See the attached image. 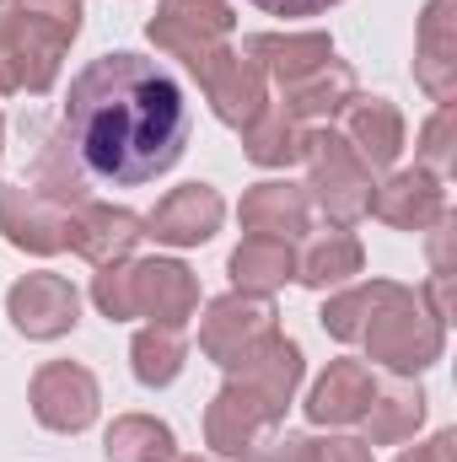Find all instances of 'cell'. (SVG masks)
I'll return each mask as SVG.
<instances>
[{"label":"cell","instance_id":"9","mask_svg":"<svg viewBox=\"0 0 457 462\" xmlns=\"http://www.w3.org/2000/svg\"><path fill=\"white\" fill-rule=\"evenodd\" d=\"M33 414L49 425V430H87L98 420V376L87 365H70V360H49L38 376H33Z\"/></svg>","mask_w":457,"mask_h":462},{"label":"cell","instance_id":"28","mask_svg":"<svg viewBox=\"0 0 457 462\" xmlns=\"http://www.w3.org/2000/svg\"><path fill=\"white\" fill-rule=\"evenodd\" d=\"M129 355H135V376L145 382V387H167L178 371H183V328H140L135 334V345H129Z\"/></svg>","mask_w":457,"mask_h":462},{"label":"cell","instance_id":"36","mask_svg":"<svg viewBox=\"0 0 457 462\" xmlns=\"http://www.w3.org/2000/svg\"><path fill=\"white\" fill-rule=\"evenodd\" d=\"M398 462H452V436H436L431 447H415V452H404Z\"/></svg>","mask_w":457,"mask_h":462},{"label":"cell","instance_id":"4","mask_svg":"<svg viewBox=\"0 0 457 462\" xmlns=\"http://www.w3.org/2000/svg\"><path fill=\"white\" fill-rule=\"evenodd\" d=\"M22 32V92H49L60 54L81 32V0H11Z\"/></svg>","mask_w":457,"mask_h":462},{"label":"cell","instance_id":"31","mask_svg":"<svg viewBox=\"0 0 457 462\" xmlns=\"http://www.w3.org/2000/svg\"><path fill=\"white\" fill-rule=\"evenodd\" d=\"M92 301L103 307V318H135V307H129V263H108L103 274H98V285H92Z\"/></svg>","mask_w":457,"mask_h":462},{"label":"cell","instance_id":"3","mask_svg":"<svg viewBox=\"0 0 457 462\" xmlns=\"http://www.w3.org/2000/svg\"><path fill=\"white\" fill-rule=\"evenodd\" d=\"M307 167H312V189H318V205H323V216L329 221H360L366 216V205H371V167L355 156V145L334 134V129H307V156H302Z\"/></svg>","mask_w":457,"mask_h":462},{"label":"cell","instance_id":"37","mask_svg":"<svg viewBox=\"0 0 457 462\" xmlns=\"http://www.w3.org/2000/svg\"><path fill=\"white\" fill-rule=\"evenodd\" d=\"M0 140H5V118H0Z\"/></svg>","mask_w":457,"mask_h":462},{"label":"cell","instance_id":"26","mask_svg":"<svg viewBox=\"0 0 457 462\" xmlns=\"http://www.w3.org/2000/svg\"><path fill=\"white\" fill-rule=\"evenodd\" d=\"M350 274H360V242H355L350 231L318 236V242L296 258V280H302L307 291H329V285H340Z\"/></svg>","mask_w":457,"mask_h":462},{"label":"cell","instance_id":"18","mask_svg":"<svg viewBox=\"0 0 457 462\" xmlns=\"http://www.w3.org/2000/svg\"><path fill=\"white\" fill-rule=\"evenodd\" d=\"M242 226L253 231V236H275V242H291V236H302L307 221H312V199L296 189V183H280V178H269V183H253L247 194H242Z\"/></svg>","mask_w":457,"mask_h":462},{"label":"cell","instance_id":"25","mask_svg":"<svg viewBox=\"0 0 457 462\" xmlns=\"http://www.w3.org/2000/svg\"><path fill=\"white\" fill-rule=\"evenodd\" d=\"M108 462H173L178 457V441L162 420L151 414H124L108 425Z\"/></svg>","mask_w":457,"mask_h":462},{"label":"cell","instance_id":"38","mask_svg":"<svg viewBox=\"0 0 457 462\" xmlns=\"http://www.w3.org/2000/svg\"><path fill=\"white\" fill-rule=\"evenodd\" d=\"M189 462H200V457H189Z\"/></svg>","mask_w":457,"mask_h":462},{"label":"cell","instance_id":"29","mask_svg":"<svg viewBox=\"0 0 457 462\" xmlns=\"http://www.w3.org/2000/svg\"><path fill=\"white\" fill-rule=\"evenodd\" d=\"M377 296H382V280H371V285H355V291L334 296V301L323 307V328H329L334 339H360V328H366V318H371Z\"/></svg>","mask_w":457,"mask_h":462},{"label":"cell","instance_id":"32","mask_svg":"<svg viewBox=\"0 0 457 462\" xmlns=\"http://www.w3.org/2000/svg\"><path fill=\"white\" fill-rule=\"evenodd\" d=\"M420 156H425L436 172H447V167H452V103H442L436 118L420 129Z\"/></svg>","mask_w":457,"mask_h":462},{"label":"cell","instance_id":"33","mask_svg":"<svg viewBox=\"0 0 457 462\" xmlns=\"http://www.w3.org/2000/svg\"><path fill=\"white\" fill-rule=\"evenodd\" d=\"M247 462H318V441H307V436H280V441H269V447H253Z\"/></svg>","mask_w":457,"mask_h":462},{"label":"cell","instance_id":"17","mask_svg":"<svg viewBox=\"0 0 457 462\" xmlns=\"http://www.w3.org/2000/svg\"><path fill=\"white\" fill-rule=\"evenodd\" d=\"M242 54L264 76H275L280 87H296V81H307L312 70H323L334 60V43L323 32H285V38L280 32H258V38L242 43Z\"/></svg>","mask_w":457,"mask_h":462},{"label":"cell","instance_id":"35","mask_svg":"<svg viewBox=\"0 0 457 462\" xmlns=\"http://www.w3.org/2000/svg\"><path fill=\"white\" fill-rule=\"evenodd\" d=\"M318 462H371L366 441H318Z\"/></svg>","mask_w":457,"mask_h":462},{"label":"cell","instance_id":"1","mask_svg":"<svg viewBox=\"0 0 457 462\" xmlns=\"http://www.w3.org/2000/svg\"><path fill=\"white\" fill-rule=\"evenodd\" d=\"M60 140L87 183L140 189L162 178L189 145L183 87L156 60L103 54L70 81Z\"/></svg>","mask_w":457,"mask_h":462},{"label":"cell","instance_id":"27","mask_svg":"<svg viewBox=\"0 0 457 462\" xmlns=\"http://www.w3.org/2000/svg\"><path fill=\"white\" fill-rule=\"evenodd\" d=\"M360 420H366L371 441L393 447V441L415 436V425L425 420V393L420 387H377V398H371V409Z\"/></svg>","mask_w":457,"mask_h":462},{"label":"cell","instance_id":"10","mask_svg":"<svg viewBox=\"0 0 457 462\" xmlns=\"http://www.w3.org/2000/svg\"><path fill=\"white\" fill-rule=\"evenodd\" d=\"M5 312H11V323H16L27 339H60V334L76 328L81 296H76V285H70L65 274H27V280L11 285Z\"/></svg>","mask_w":457,"mask_h":462},{"label":"cell","instance_id":"12","mask_svg":"<svg viewBox=\"0 0 457 462\" xmlns=\"http://www.w3.org/2000/svg\"><path fill=\"white\" fill-rule=\"evenodd\" d=\"M221 216H227V205H221V194L210 183H183L151 210L145 236H156L167 247H194V242H210L221 231Z\"/></svg>","mask_w":457,"mask_h":462},{"label":"cell","instance_id":"16","mask_svg":"<svg viewBox=\"0 0 457 462\" xmlns=\"http://www.w3.org/2000/svg\"><path fill=\"white\" fill-rule=\"evenodd\" d=\"M140 236H145V221H140L135 210H114V205H92V199H87V205L70 216V247H76L81 258H92L98 269L124 263Z\"/></svg>","mask_w":457,"mask_h":462},{"label":"cell","instance_id":"7","mask_svg":"<svg viewBox=\"0 0 457 462\" xmlns=\"http://www.w3.org/2000/svg\"><path fill=\"white\" fill-rule=\"evenodd\" d=\"M269 334H275V307H269V296L237 291V296L210 301V312H205V323H200V349H205L216 365L231 371L247 349L258 345V339H269Z\"/></svg>","mask_w":457,"mask_h":462},{"label":"cell","instance_id":"24","mask_svg":"<svg viewBox=\"0 0 457 462\" xmlns=\"http://www.w3.org/2000/svg\"><path fill=\"white\" fill-rule=\"evenodd\" d=\"M355 97V76L344 70L340 60H329L323 70H312L307 81H296V87H285V114L291 118H329V114H344V103Z\"/></svg>","mask_w":457,"mask_h":462},{"label":"cell","instance_id":"23","mask_svg":"<svg viewBox=\"0 0 457 462\" xmlns=\"http://www.w3.org/2000/svg\"><path fill=\"white\" fill-rule=\"evenodd\" d=\"M242 145H247V162L258 167H291L307 156V124L291 118L285 108H264L242 129Z\"/></svg>","mask_w":457,"mask_h":462},{"label":"cell","instance_id":"34","mask_svg":"<svg viewBox=\"0 0 457 462\" xmlns=\"http://www.w3.org/2000/svg\"><path fill=\"white\" fill-rule=\"evenodd\" d=\"M253 5L269 11V16H318V11H329L340 0H253Z\"/></svg>","mask_w":457,"mask_h":462},{"label":"cell","instance_id":"8","mask_svg":"<svg viewBox=\"0 0 457 462\" xmlns=\"http://www.w3.org/2000/svg\"><path fill=\"white\" fill-rule=\"evenodd\" d=\"M231 382L269 414V425H280L285 403H291V393L302 382V349L291 345V339H280V334H269V339H258L231 365Z\"/></svg>","mask_w":457,"mask_h":462},{"label":"cell","instance_id":"2","mask_svg":"<svg viewBox=\"0 0 457 462\" xmlns=\"http://www.w3.org/2000/svg\"><path fill=\"white\" fill-rule=\"evenodd\" d=\"M360 339L371 349V360H382L398 376H409V371H425L442 355V318H431L415 291L382 280V296H377Z\"/></svg>","mask_w":457,"mask_h":462},{"label":"cell","instance_id":"15","mask_svg":"<svg viewBox=\"0 0 457 462\" xmlns=\"http://www.w3.org/2000/svg\"><path fill=\"white\" fill-rule=\"evenodd\" d=\"M457 0H431L420 16V43H415V76L436 103H452L457 92Z\"/></svg>","mask_w":457,"mask_h":462},{"label":"cell","instance_id":"5","mask_svg":"<svg viewBox=\"0 0 457 462\" xmlns=\"http://www.w3.org/2000/svg\"><path fill=\"white\" fill-rule=\"evenodd\" d=\"M231 32V5L227 0H162V11L151 16V43L173 60H183L189 70H200L216 49H227Z\"/></svg>","mask_w":457,"mask_h":462},{"label":"cell","instance_id":"22","mask_svg":"<svg viewBox=\"0 0 457 462\" xmlns=\"http://www.w3.org/2000/svg\"><path fill=\"white\" fill-rule=\"evenodd\" d=\"M227 269L237 280V291L269 296L275 285L296 280V253H291V242H275V236H242V247L231 253Z\"/></svg>","mask_w":457,"mask_h":462},{"label":"cell","instance_id":"6","mask_svg":"<svg viewBox=\"0 0 457 462\" xmlns=\"http://www.w3.org/2000/svg\"><path fill=\"white\" fill-rule=\"evenodd\" d=\"M129 307L135 318H151L156 328H183L200 312V280L173 258L129 263Z\"/></svg>","mask_w":457,"mask_h":462},{"label":"cell","instance_id":"11","mask_svg":"<svg viewBox=\"0 0 457 462\" xmlns=\"http://www.w3.org/2000/svg\"><path fill=\"white\" fill-rule=\"evenodd\" d=\"M200 87H205V97H210V108L221 124L231 129H247L253 118L269 108V92H264V70L253 65V60H242V54H231V49H216L200 70Z\"/></svg>","mask_w":457,"mask_h":462},{"label":"cell","instance_id":"19","mask_svg":"<svg viewBox=\"0 0 457 462\" xmlns=\"http://www.w3.org/2000/svg\"><path fill=\"white\" fill-rule=\"evenodd\" d=\"M344 140L366 167H393L404 151V118L382 97H350L344 103Z\"/></svg>","mask_w":457,"mask_h":462},{"label":"cell","instance_id":"21","mask_svg":"<svg viewBox=\"0 0 457 462\" xmlns=\"http://www.w3.org/2000/svg\"><path fill=\"white\" fill-rule=\"evenodd\" d=\"M258 430H275L269 425V414L237 387L227 382L221 393H216V403H210V414H205V441L221 452V457H247L253 452V441H258Z\"/></svg>","mask_w":457,"mask_h":462},{"label":"cell","instance_id":"13","mask_svg":"<svg viewBox=\"0 0 457 462\" xmlns=\"http://www.w3.org/2000/svg\"><path fill=\"white\" fill-rule=\"evenodd\" d=\"M70 216L76 210L49 205L27 183H16V189L0 194V231H5V242H16L27 253H60V247H70Z\"/></svg>","mask_w":457,"mask_h":462},{"label":"cell","instance_id":"30","mask_svg":"<svg viewBox=\"0 0 457 462\" xmlns=\"http://www.w3.org/2000/svg\"><path fill=\"white\" fill-rule=\"evenodd\" d=\"M0 92H22V32L11 0H0Z\"/></svg>","mask_w":457,"mask_h":462},{"label":"cell","instance_id":"14","mask_svg":"<svg viewBox=\"0 0 457 462\" xmlns=\"http://www.w3.org/2000/svg\"><path fill=\"white\" fill-rule=\"evenodd\" d=\"M366 210H371L377 221L398 226V231H420V226H436V221L447 216V194H442V178H436L431 167H420V172L387 178V183L371 194Z\"/></svg>","mask_w":457,"mask_h":462},{"label":"cell","instance_id":"20","mask_svg":"<svg viewBox=\"0 0 457 462\" xmlns=\"http://www.w3.org/2000/svg\"><path fill=\"white\" fill-rule=\"evenodd\" d=\"M371 398H377L371 371H366L360 360H334V365L318 376L312 398H307V420H312V425H350V420H360V414L371 409Z\"/></svg>","mask_w":457,"mask_h":462}]
</instances>
